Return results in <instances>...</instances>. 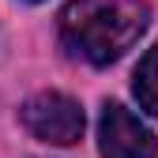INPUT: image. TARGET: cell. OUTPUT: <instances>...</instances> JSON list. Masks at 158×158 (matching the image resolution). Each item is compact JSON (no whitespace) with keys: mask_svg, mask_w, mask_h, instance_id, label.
Here are the masks:
<instances>
[{"mask_svg":"<svg viewBox=\"0 0 158 158\" xmlns=\"http://www.w3.org/2000/svg\"><path fill=\"white\" fill-rule=\"evenodd\" d=\"M151 23L143 0H72L60 11V42L87 64H113L124 56Z\"/></svg>","mask_w":158,"mask_h":158,"instance_id":"cell-1","label":"cell"},{"mask_svg":"<svg viewBox=\"0 0 158 158\" xmlns=\"http://www.w3.org/2000/svg\"><path fill=\"white\" fill-rule=\"evenodd\" d=\"M23 124L42 143L72 147L79 135H83V109H79V102H72L68 94L45 90V94H34L23 106Z\"/></svg>","mask_w":158,"mask_h":158,"instance_id":"cell-2","label":"cell"},{"mask_svg":"<svg viewBox=\"0 0 158 158\" xmlns=\"http://www.w3.org/2000/svg\"><path fill=\"white\" fill-rule=\"evenodd\" d=\"M98 147H102V158H154L158 151L151 128L121 102H106L98 121Z\"/></svg>","mask_w":158,"mask_h":158,"instance_id":"cell-3","label":"cell"},{"mask_svg":"<svg viewBox=\"0 0 158 158\" xmlns=\"http://www.w3.org/2000/svg\"><path fill=\"white\" fill-rule=\"evenodd\" d=\"M135 98L147 113L158 117V45H151L135 68Z\"/></svg>","mask_w":158,"mask_h":158,"instance_id":"cell-4","label":"cell"},{"mask_svg":"<svg viewBox=\"0 0 158 158\" xmlns=\"http://www.w3.org/2000/svg\"><path fill=\"white\" fill-rule=\"evenodd\" d=\"M30 4H34V0H30Z\"/></svg>","mask_w":158,"mask_h":158,"instance_id":"cell-5","label":"cell"}]
</instances>
